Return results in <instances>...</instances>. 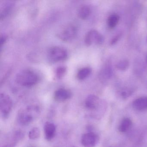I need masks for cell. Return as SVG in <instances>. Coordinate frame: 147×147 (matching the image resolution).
<instances>
[{
    "label": "cell",
    "mask_w": 147,
    "mask_h": 147,
    "mask_svg": "<svg viewBox=\"0 0 147 147\" xmlns=\"http://www.w3.org/2000/svg\"><path fill=\"white\" fill-rule=\"evenodd\" d=\"M40 112L39 107L32 105L19 111L17 120L20 125H27L32 123Z\"/></svg>",
    "instance_id": "obj_1"
},
{
    "label": "cell",
    "mask_w": 147,
    "mask_h": 147,
    "mask_svg": "<svg viewBox=\"0 0 147 147\" xmlns=\"http://www.w3.org/2000/svg\"><path fill=\"white\" fill-rule=\"evenodd\" d=\"M15 80L20 86H32L36 84L38 80V77L37 75L31 70L26 69L17 74Z\"/></svg>",
    "instance_id": "obj_2"
},
{
    "label": "cell",
    "mask_w": 147,
    "mask_h": 147,
    "mask_svg": "<svg viewBox=\"0 0 147 147\" xmlns=\"http://www.w3.org/2000/svg\"><path fill=\"white\" fill-rule=\"evenodd\" d=\"M13 107V101L10 96L5 94L0 95V111L1 117L6 119L10 115Z\"/></svg>",
    "instance_id": "obj_3"
},
{
    "label": "cell",
    "mask_w": 147,
    "mask_h": 147,
    "mask_svg": "<svg viewBox=\"0 0 147 147\" xmlns=\"http://www.w3.org/2000/svg\"><path fill=\"white\" fill-rule=\"evenodd\" d=\"M67 52L63 48L54 47L49 51V57L52 61L58 62L65 60L67 57Z\"/></svg>",
    "instance_id": "obj_4"
},
{
    "label": "cell",
    "mask_w": 147,
    "mask_h": 147,
    "mask_svg": "<svg viewBox=\"0 0 147 147\" xmlns=\"http://www.w3.org/2000/svg\"><path fill=\"white\" fill-rule=\"evenodd\" d=\"M77 29L74 26L69 25L62 29L58 34V37L63 41H69L75 37Z\"/></svg>",
    "instance_id": "obj_5"
},
{
    "label": "cell",
    "mask_w": 147,
    "mask_h": 147,
    "mask_svg": "<svg viewBox=\"0 0 147 147\" xmlns=\"http://www.w3.org/2000/svg\"><path fill=\"white\" fill-rule=\"evenodd\" d=\"M104 41L103 36L96 30H93L88 32L85 37V42L88 46L92 45L93 43L101 44Z\"/></svg>",
    "instance_id": "obj_6"
},
{
    "label": "cell",
    "mask_w": 147,
    "mask_h": 147,
    "mask_svg": "<svg viewBox=\"0 0 147 147\" xmlns=\"http://www.w3.org/2000/svg\"><path fill=\"white\" fill-rule=\"evenodd\" d=\"M98 135L90 131L85 133L82 136L81 142L84 147H94L98 142Z\"/></svg>",
    "instance_id": "obj_7"
},
{
    "label": "cell",
    "mask_w": 147,
    "mask_h": 147,
    "mask_svg": "<svg viewBox=\"0 0 147 147\" xmlns=\"http://www.w3.org/2000/svg\"><path fill=\"white\" fill-rule=\"evenodd\" d=\"M99 98L93 94L88 96L85 100V106L88 110L92 111H98L100 106Z\"/></svg>",
    "instance_id": "obj_8"
},
{
    "label": "cell",
    "mask_w": 147,
    "mask_h": 147,
    "mask_svg": "<svg viewBox=\"0 0 147 147\" xmlns=\"http://www.w3.org/2000/svg\"><path fill=\"white\" fill-rule=\"evenodd\" d=\"M72 94L69 90L64 88H60L55 91L54 94V99L57 102H63L69 99Z\"/></svg>",
    "instance_id": "obj_9"
},
{
    "label": "cell",
    "mask_w": 147,
    "mask_h": 147,
    "mask_svg": "<svg viewBox=\"0 0 147 147\" xmlns=\"http://www.w3.org/2000/svg\"><path fill=\"white\" fill-rule=\"evenodd\" d=\"M44 134L45 139L48 141L52 140L55 135L56 127L55 125L51 122H46L44 125Z\"/></svg>",
    "instance_id": "obj_10"
},
{
    "label": "cell",
    "mask_w": 147,
    "mask_h": 147,
    "mask_svg": "<svg viewBox=\"0 0 147 147\" xmlns=\"http://www.w3.org/2000/svg\"><path fill=\"white\" fill-rule=\"evenodd\" d=\"M24 137V133L20 131H15L12 135L10 141L6 143L1 147H15L17 143L23 138Z\"/></svg>",
    "instance_id": "obj_11"
},
{
    "label": "cell",
    "mask_w": 147,
    "mask_h": 147,
    "mask_svg": "<svg viewBox=\"0 0 147 147\" xmlns=\"http://www.w3.org/2000/svg\"><path fill=\"white\" fill-rule=\"evenodd\" d=\"M133 107L138 111L147 109V97H141L135 100L132 104Z\"/></svg>",
    "instance_id": "obj_12"
},
{
    "label": "cell",
    "mask_w": 147,
    "mask_h": 147,
    "mask_svg": "<svg viewBox=\"0 0 147 147\" xmlns=\"http://www.w3.org/2000/svg\"><path fill=\"white\" fill-rule=\"evenodd\" d=\"M132 125V122L130 119L125 118L120 123L119 130L121 132H125L128 131Z\"/></svg>",
    "instance_id": "obj_13"
},
{
    "label": "cell",
    "mask_w": 147,
    "mask_h": 147,
    "mask_svg": "<svg viewBox=\"0 0 147 147\" xmlns=\"http://www.w3.org/2000/svg\"><path fill=\"white\" fill-rule=\"evenodd\" d=\"M91 13L90 8L87 5L81 7L78 11V14L79 18L82 20H86L89 17Z\"/></svg>",
    "instance_id": "obj_14"
},
{
    "label": "cell",
    "mask_w": 147,
    "mask_h": 147,
    "mask_svg": "<svg viewBox=\"0 0 147 147\" xmlns=\"http://www.w3.org/2000/svg\"><path fill=\"white\" fill-rule=\"evenodd\" d=\"M92 73V69L89 67H85L81 69L77 73V79L82 80L87 78Z\"/></svg>",
    "instance_id": "obj_15"
},
{
    "label": "cell",
    "mask_w": 147,
    "mask_h": 147,
    "mask_svg": "<svg viewBox=\"0 0 147 147\" xmlns=\"http://www.w3.org/2000/svg\"><path fill=\"white\" fill-rule=\"evenodd\" d=\"M119 21V17L116 14L111 15L107 20V25L110 28H114Z\"/></svg>",
    "instance_id": "obj_16"
},
{
    "label": "cell",
    "mask_w": 147,
    "mask_h": 147,
    "mask_svg": "<svg viewBox=\"0 0 147 147\" xmlns=\"http://www.w3.org/2000/svg\"><path fill=\"white\" fill-rule=\"evenodd\" d=\"M40 136V131L38 127L32 129L29 133V138L31 140H36L39 138Z\"/></svg>",
    "instance_id": "obj_17"
},
{
    "label": "cell",
    "mask_w": 147,
    "mask_h": 147,
    "mask_svg": "<svg viewBox=\"0 0 147 147\" xmlns=\"http://www.w3.org/2000/svg\"><path fill=\"white\" fill-rule=\"evenodd\" d=\"M66 72H67V69L66 67H63V66L58 67L56 71V75L58 79H61L65 75Z\"/></svg>",
    "instance_id": "obj_18"
},
{
    "label": "cell",
    "mask_w": 147,
    "mask_h": 147,
    "mask_svg": "<svg viewBox=\"0 0 147 147\" xmlns=\"http://www.w3.org/2000/svg\"><path fill=\"white\" fill-rule=\"evenodd\" d=\"M129 63L128 61L126 60H122L117 64V68L119 70H124L127 69L129 67Z\"/></svg>",
    "instance_id": "obj_19"
},
{
    "label": "cell",
    "mask_w": 147,
    "mask_h": 147,
    "mask_svg": "<svg viewBox=\"0 0 147 147\" xmlns=\"http://www.w3.org/2000/svg\"><path fill=\"white\" fill-rule=\"evenodd\" d=\"M119 38V36H116L115 38H113L111 42L112 44H113L115 43H116V42L118 41Z\"/></svg>",
    "instance_id": "obj_20"
},
{
    "label": "cell",
    "mask_w": 147,
    "mask_h": 147,
    "mask_svg": "<svg viewBox=\"0 0 147 147\" xmlns=\"http://www.w3.org/2000/svg\"><path fill=\"white\" fill-rule=\"evenodd\" d=\"M6 39V38L5 36L1 37V45L5 42Z\"/></svg>",
    "instance_id": "obj_21"
}]
</instances>
